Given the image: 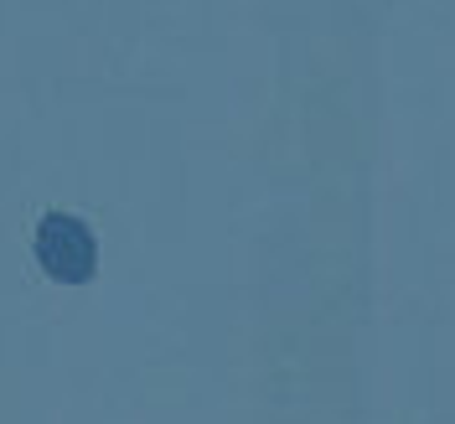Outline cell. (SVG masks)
Returning <instances> with one entry per match:
<instances>
[{
	"mask_svg": "<svg viewBox=\"0 0 455 424\" xmlns=\"http://www.w3.org/2000/svg\"><path fill=\"white\" fill-rule=\"evenodd\" d=\"M36 264L52 275L57 284H84L99 264V249H93V233H88L78 218L68 212H47L36 223Z\"/></svg>",
	"mask_w": 455,
	"mask_h": 424,
	"instance_id": "obj_1",
	"label": "cell"
}]
</instances>
